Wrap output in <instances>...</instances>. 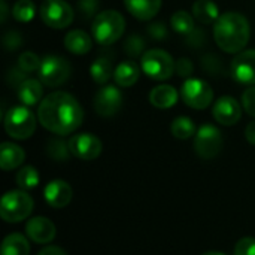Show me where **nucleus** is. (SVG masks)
I'll list each match as a JSON object with an SVG mask.
<instances>
[{
    "label": "nucleus",
    "instance_id": "31",
    "mask_svg": "<svg viewBox=\"0 0 255 255\" xmlns=\"http://www.w3.org/2000/svg\"><path fill=\"white\" fill-rule=\"evenodd\" d=\"M145 46H146V42L140 34H130L124 42V52L128 57L136 58V57H140V55L145 54L143 52Z\"/></svg>",
    "mask_w": 255,
    "mask_h": 255
},
{
    "label": "nucleus",
    "instance_id": "41",
    "mask_svg": "<svg viewBox=\"0 0 255 255\" xmlns=\"http://www.w3.org/2000/svg\"><path fill=\"white\" fill-rule=\"evenodd\" d=\"M245 137H247V140H248L251 145H255V121H251V123L247 126Z\"/></svg>",
    "mask_w": 255,
    "mask_h": 255
},
{
    "label": "nucleus",
    "instance_id": "18",
    "mask_svg": "<svg viewBox=\"0 0 255 255\" xmlns=\"http://www.w3.org/2000/svg\"><path fill=\"white\" fill-rule=\"evenodd\" d=\"M178 99H179V94H178L176 88L172 85H167V84L157 85L149 93V103L158 109L173 108L176 105Z\"/></svg>",
    "mask_w": 255,
    "mask_h": 255
},
{
    "label": "nucleus",
    "instance_id": "28",
    "mask_svg": "<svg viewBox=\"0 0 255 255\" xmlns=\"http://www.w3.org/2000/svg\"><path fill=\"white\" fill-rule=\"evenodd\" d=\"M15 181H16V185L21 190H24V191L25 190H33L39 184V172L33 166H24L16 173Z\"/></svg>",
    "mask_w": 255,
    "mask_h": 255
},
{
    "label": "nucleus",
    "instance_id": "8",
    "mask_svg": "<svg viewBox=\"0 0 255 255\" xmlns=\"http://www.w3.org/2000/svg\"><path fill=\"white\" fill-rule=\"evenodd\" d=\"M72 73V66L64 57L46 55L39 67V79L48 87L63 85Z\"/></svg>",
    "mask_w": 255,
    "mask_h": 255
},
{
    "label": "nucleus",
    "instance_id": "30",
    "mask_svg": "<svg viewBox=\"0 0 255 255\" xmlns=\"http://www.w3.org/2000/svg\"><path fill=\"white\" fill-rule=\"evenodd\" d=\"M46 152L55 161H66L69 158V154H72L69 149V142H64L60 137H54L48 142Z\"/></svg>",
    "mask_w": 255,
    "mask_h": 255
},
{
    "label": "nucleus",
    "instance_id": "24",
    "mask_svg": "<svg viewBox=\"0 0 255 255\" xmlns=\"http://www.w3.org/2000/svg\"><path fill=\"white\" fill-rule=\"evenodd\" d=\"M28 241L21 233H12L1 242V255H28Z\"/></svg>",
    "mask_w": 255,
    "mask_h": 255
},
{
    "label": "nucleus",
    "instance_id": "9",
    "mask_svg": "<svg viewBox=\"0 0 255 255\" xmlns=\"http://www.w3.org/2000/svg\"><path fill=\"white\" fill-rule=\"evenodd\" d=\"M223 134L215 126L205 124L197 130L194 137V151L200 158L212 160L218 157L223 149Z\"/></svg>",
    "mask_w": 255,
    "mask_h": 255
},
{
    "label": "nucleus",
    "instance_id": "36",
    "mask_svg": "<svg viewBox=\"0 0 255 255\" xmlns=\"http://www.w3.org/2000/svg\"><path fill=\"white\" fill-rule=\"evenodd\" d=\"M148 34L155 40H166L169 37V30L163 21H155L148 25Z\"/></svg>",
    "mask_w": 255,
    "mask_h": 255
},
{
    "label": "nucleus",
    "instance_id": "35",
    "mask_svg": "<svg viewBox=\"0 0 255 255\" xmlns=\"http://www.w3.org/2000/svg\"><path fill=\"white\" fill-rule=\"evenodd\" d=\"M99 9V0H78V12L81 18L90 19Z\"/></svg>",
    "mask_w": 255,
    "mask_h": 255
},
{
    "label": "nucleus",
    "instance_id": "12",
    "mask_svg": "<svg viewBox=\"0 0 255 255\" xmlns=\"http://www.w3.org/2000/svg\"><path fill=\"white\" fill-rule=\"evenodd\" d=\"M123 106V93L115 85H106L94 97V111L103 118H111Z\"/></svg>",
    "mask_w": 255,
    "mask_h": 255
},
{
    "label": "nucleus",
    "instance_id": "33",
    "mask_svg": "<svg viewBox=\"0 0 255 255\" xmlns=\"http://www.w3.org/2000/svg\"><path fill=\"white\" fill-rule=\"evenodd\" d=\"M25 79H28L27 78V72H24L19 66L9 69V72L6 73V82L12 88H19Z\"/></svg>",
    "mask_w": 255,
    "mask_h": 255
},
{
    "label": "nucleus",
    "instance_id": "27",
    "mask_svg": "<svg viewBox=\"0 0 255 255\" xmlns=\"http://www.w3.org/2000/svg\"><path fill=\"white\" fill-rule=\"evenodd\" d=\"M170 25L176 33L187 36L194 30V19L187 10H178L172 15Z\"/></svg>",
    "mask_w": 255,
    "mask_h": 255
},
{
    "label": "nucleus",
    "instance_id": "34",
    "mask_svg": "<svg viewBox=\"0 0 255 255\" xmlns=\"http://www.w3.org/2000/svg\"><path fill=\"white\" fill-rule=\"evenodd\" d=\"M24 43V39H22V34L16 30H12V31H7L3 37V46L6 48V51H16L22 46Z\"/></svg>",
    "mask_w": 255,
    "mask_h": 255
},
{
    "label": "nucleus",
    "instance_id": "10",
    "mask_svg": "<svg viewBox=\"0 0 255 255\" xmlns=\"http://www.w3.org/2000/svg\"><path fill=\"white\" fill-rule=\"evenodd\" d=\"M42 21L51 28H66L73 21V10L64 0H45L39 9Z\"/></svg>",
    "mask_w": 255,
    "mask_h": 255
},
{
    "label": "nucleus",
    "instance_id": "13",
    "mask_svg": "<svg viewBox=\"0 0 255 255\" xmlns=\"http://www.w3.org/2000/svg\"><path fill=\"white\" fill-rule=\"evenodd\" d=\"M232 76L242 85H255V49L241 51L230 64Z\"/></svg>",
    "mask_w": 255,
    "mask_h": 255
},
{
    "label": "nucleus",
    "instance_id": "39",
    "mask_svg": "<svg viewBox=\"0 0 255 255\" xmlns=\"http://www.w3.org/2000/svg\"><path fill=\"white\" fill-rule=\"evenodd\" d=\"M193 70H194V66H193V63H191V60H190V58L182 57V58H179V60L176 61L175 72H176L179 76H182V78H187V79H188V76H191Z\"/></svg>",
    "mask_w": 255,
    "mask_h": 255
},
{
    "label": "nucleus",
    "instance_id": "38",
    "mask_svg": "<svg viewBox=\"0 0 255 255\" xmlns=\"http://www.w3.org/2000/svg\"><path fill=\"white\" fill-rule=\"evenodd\" d=\"M242 105L248 115L255 118V85L250 87L242 96Z\"/></svg>",
    "mask_w": 255,
    "mask_h": 255
},
{
    "label": "nucleus",
    "instance_id": "42",
    "mask_svg": "<svg viewBox=\"0 0 255 255\" xmlns=\"http://www.w3.org/2000/svg\"><path fill=\"white\" fill-rule=\"evenodd\" d=\"M0 4H1V22H4V21H6V16H7L6 1H4V0H1V1H0Z\"/></svg>",
    "mask_w": 255,
    "mask_h": 255
},
{
    "label": "nucleus",
    "instance_id": "37",
    "mask_svg": "<svg viewBox=\"0 0 255 255\" xmlns=\"http://www.w3.org/2000/svg\"><path fill=\"white\" fill-rule=\"evenodd\" d=\"M235 255H255V239L244 238L236 244Z\"/></svg>",
    "mask_w": 255,
    "mask_h": 255
},
{
    "label": "nucleus",
    "instance_id": "15",
    "mask_svg": "<svg viewBox=\"0 0 255 255\" xmlns=\"http://www.w3.org/2000/svg\"><path fill=\"white\" fill-rule=\"evenodd\" d=\"M43 197H45V202L51 208L61 209V208H66L72 202L73 190H72V187L66 181H63V179H54V181H51L45 187Z\"/></svg>",
    "mask_w": 255,
    "mask_h": 255
},
{
    "label": "nucleus",
    "instance_id": "23",
    "mask_svg": "<svg viewBox=\"0 0 255 255\" xmlns=\"http://www.w3.org/2000/svg\"><path fill=\"white\" fill-rule=\"evenodd\" d=\"M193 15L200 24H214L220 18V10L212 0H196L193 4Z\"/></svg>",
    "mask_w": 255,
    "mask_h": 255
},
{
    "label": "nucleus",
    "instance_id": "4",
    "mask_svg": "<svg viewBox=\"0 0 255 255\" xmlns=\"http://www.w3.org/2000/svg\"><path fill=\"white\" fill-rule=\"evenodd\" d=\"M33 199L24 190L9 191L1 197L0 217L6 223H21L33 211Z\"/></svg>",
    "mask_w": 255,
    "mask_h": 255
},
{
    "label": "nucleus",
    "instance_id": "20",
    "mask_svg": "<svg viewBox=\"0 0 255 255\" xmlns=\"http://www.w3.org/2000/svg\"><path fill=\"white\" fill-rule=\"evenodd\" d=\"M64 46L69 52L75 55H84L91 51L93 39L84 30H72L64 37Z\"/></svg>",
    "mask_w": 255,
    "mask_h": 255
},
{
    "label": "nucleus",
    "instance_id": "2",
    "mask_svg": "<svg viewBox=\"0 0 255 255\" xmlns=\"http://www.w3.org/2000/svg\"><path fill=\"white\" fill-rule=\"evenodd\" d=\"M250 22L239 12H226L220 15L214 25L217 45L227 54H239L250 42Z\"/></svg>",
    "mask_w": 255,
    "mask_h": 255
},
{
    "label": "nucleus",
    "instance_id": "5",
    "mask_svg": "<svg viewBox=\"0 0 255 255\" xmlns=\"http://www.w3.org/2000/svg\"><path fill=\"white\" fill-rule=\"evenodd\" d=\"M4 130L6 133L16 139H28L36 130V117L27 106H13L4 115Z\"/></svg>",
    "mask_w": 255,
    "mask_h": 255
},
{
    "label": "nucleus",
    "instance_id": "1",
    "mask_svg": "<svg viewBox=\"0 0 255 255\" xmlns=\"http://www.w3.org/2000/svg\"><path fill=\"white\" fill-rule=\"evenodd\" d=\"M37 120L51 133L67 136L82 124L84 111L72 94L55 91L39 103Z\"/></svg>",
    "mask_w": 255,
    "mask_h": 255
},
{
    "label": "nucleus",
    "instance_id": "7",
    "mask_svg": "<svg viewBox=\"0 0 255 255\" xmlns=\"http://www.w3.org/2000/svg\"><path fill=\"white\" fill-rule=\"evenodd\" d=\"M181 99L187 106L202 111L211 106L214 100V90L203 79L188 78L181 87Z\"/></svg>",
    "mask_w": 255,
    "mask_h": 255
},
{
    "label": "nucleus",
    "instance_id": "14",
    "mask_svg": "<svg viewBox=\"0 0 255 255\" xmlns=\"http://www.w3.org/2000/svg\"><path fill=\"white\" fill-rule=\"evenodd\" d=\"M212 115L217 123L223 126H235L241 120L242 111L236 99H233L232 96H221L214 105Z\"/></svg>",
    "mask_w": 255,
    "mask_h": 255
},
{
    "label": "nucleus",
    "instance_id": "22",
    "mask_svg": "<svg viewBox=\"0 0 255 255\" xmlns=\"http://www.w3.org/2000/svg\"><path fill=\"white\" fill-rule=\"evenodd\" d=\"M43 96V87L40 79H25L22 85L18 88V99L24 106H34L39 102H42Z\"/></svg>",
    "mask_w": 255,
    "mask_h": 255
},
{
    "label": "nucleus",
    "instance_id": "17",
    "mask_svg": "<svg viewBox=\"0 0 255 255\" xmlns=\"http://www.w3.org/2000/svg\"><path fill=\"white\" fill-rule=\"evenodd\" d=\"M124 6L134 18L149 21L158 13L161 0H124Z\"/></svg>",
    "mask_w": 255,
    "mask_h": 255
},
{
    "label": "nucleus",
    "instance_id": "16",
    "mask_svg": "<svg viewBox=\"0 0 255 255\" xmlns=\"http://www.w3.org/2000/svg\"><path fill=\"white\" fill-rule=\"evenodd\" d=\"M57 229L54 223L45 217H34L25 224V235L36 244H49L54 241Z\"/></svg>",
    "mask_w": 255,
    "mask_h": 255
},
{
    "label": "nucleus",
    "instance_id": "6",
    "mask_svg": "<svg viewBox=\"0 0 255 255\" xmlns=\"http://www.w3.org/2000/svg\"><path fill=\"white\" fill-rule=\"evenodd\" d=\"M140 67L149 78L155 81H166L175 73L176 63L172 55L163 49H148L142 55Z\"/></svg>",
    "mask_w": 255,
    "mask_h": 255
},
{
    "label": "nucleus",
    "instance_id": "3",
    "mask_svg": "<svg viewBox=\"0 0 255 255\" xmlns=\"http://www.w3.org/2000/svg\"><path fill=\"white\" fill-rule=\"evenodd\" d=\"M124 30H126L124 16L114 9L97 13L91 25L93 37L102 46L114 45L124 34Z\"/></svg>",
    "mask_w": 255,
    "mask_h": 255
},
{
    "label": "nucleus",
    "instance_id": "29",
    "mask_svg": "<svg viewBox=\"0 0 255 255\" xmlns=\"http://www.w3.org/2000/svg\"><path fill=\"white\" fill-rule=\"evenodd\" d=\"M36 7L33 0H16L12 7V15L19 22H30L34 18Z\"/></svg>",
    "mask_w": 255,
    "mask_h": 255
},
{
    "label": "nucleus",
    "instance_id": "26",
    "mask_svg": "<svg viewBox=\"0 0 255 255\" xmlns=\"http://www.w3.org/2000/svg\"><path fill=\"white\" fill-rule=\"evenodd\" d=\"M170 130H172V134L176 139H181V140H187V139H190L191 136H194L197 133L194 123L188 117H178V118H175L172 121Z\"/></svg>",
    "mask_w": 255,
    "mask_h": 255
},
{
    "label": "nucleus",
    "instance_id": "21",
    "mask_svg": "<svg viewBox=\"0 0 255 255\" xmlns=\"http://www.w3.org/2000/svg\"><path fill=\"white\" fill-rule=\"evenodd\" d=\"M140 76V69L133 60L120 63L114 70V81L118 87H131L137 82Z\"/></svg>",
    "mask_w": 255,
    "mask_h": 255
},
{
    "label": "nucleus",
    "instance_id": "32",
    "mask_svg": "<svg viewBox=\"0 0 255 255\" xmlns=\"http://www.w3.org/2000/svg\"><path fill=\"white\" fill-rule=\"evenodd\" d=\"M40 63H42V60H39V57H37L34 52H31V51L22 52V54L19 55V58H18V66H19L24 72H27V73H31V72H34V70H39Z\"/></svg>",
    "mask_w": 255,
    "mask_h": 255
},
{
    "label": "nucleus",
    "instance_id": "19",
    "mask_svg": "<svg viewBox=\"0 0 255 255\" xmlns=\"http://www.w3.org/2000/svg\"><path fill=\"white\" fill-rule=\"evenodd\" d=\"M25 160V152L21 146L10 143V142H3L0 146V167L3 170H13L19 167Z\"/></svg>",
    "mask_w": 255,
    "mask_h": 255
},
{
    "label": "nucleus",
    "instance_id": "43",
    "mask_svg": "<svg viewBox=\"0 0 255 255\" xmlns=\"http://www.w3.org/2000/svg\"><path fill=\"white\" fill-rule=\"evenodd\" d=\"M202 255H226L223 254V253H217V251H209V253H205V254Z\"/></svg>",
    "mask_w": 255,
    "mask_h": 255
},
{
    "label": "nucleus",
    "instance_id": "40",
    "mask_svg": "<svg viewBox=\"0 0 255 255\" xmlns=\"http://www.w3.org/2000/svg\"><path fill=\"white\" fill-rule=\"evenodd\" d=\"M37 255H67V253L60 247H46Z\"/></svg>",
    "mask_w": 255,
    "mask_h": 255
},
{
    "label": "nucleus",
    "instance_id": "25",
    "mask_svg": "<svg viewBox=\"0 0 255 255\" xmlns=\"http://www.w3.org/2000/svg\"><path fill=\"white\" fill-rule=\"evenodd\" d=\"M90 73L91 78L96 84H106L111 76L114 75L112 70V64L108 58H97L96 61H93L91 67H90Z\"/></svg>",
    "mask_w": 255,
    "mask_h": 255
},
{
    "label": "nucleus",
    "instance_id": "11",
    "mask_svg": "<svg viewBox=\"0 0 255 255\" xmlns=\"http://www.w3.org/2000/svg\"><path fill=\"white\" fill-rule=\"evenodd\" d=\"M69 149L73 157L84 160V161H90V160L97 158L102 154L103 145L97 136L90 134V133H81V134H75L70 137Z\"/></svg>",
    "mask_w": 255,
    "mask_h": 255
}]
</instances>
